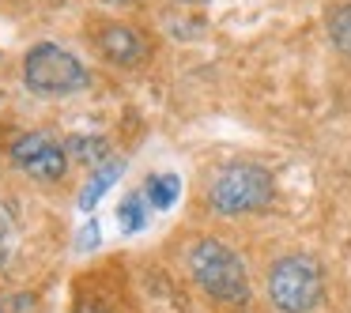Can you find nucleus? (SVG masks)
Here are the masks:
<instances>
[{
  "instance_id": "f257e3e1",
  "label": "nucleus",
  "mask_w": 351,
  "mask_h": 313,
  "mask_svg": "<svg viewBox=\"0 0 351 313\" xmlns=\"http://www.w3.org/2000/svg\"><path fill=\"white\" fill-rule=\"evenodd\" d=\"M189 268H193V279L219 302H245L250 298V279H245L238 253L227 249L223 242H215V238H204V242L193 245Z\"/></svg>"
},
{
  "instance_id": "f03ea898",
  "label": "nucleus",
  "mask_w": 351,
  "mask_h": 313,
  "mask_svg": "<svg viewBox=\"0 0 351 313\" xmlns=\"http://www.w3.org/2000/svg\"><path fill=\"white\" fill-rule=\"evenodd\" d=\"M276 185L272 174L265 166H253V162H238V166H227L208 189V200H212L215 212L223 215H242V212H257L272 200Z\"/></svg>"
},
{
  "instance_id": "7ed1b4c3",
  "label": "nucleus",
  "mask_w": 351,
  "mask_h": 313,
  "mask_svg": "<svg viewBox=\"0 0 351 313\" xmlns=\"http://www.w3.org/2000/svg\"><path fill=\"white\" fill-rule=\"evenodd\" d=\"M23 84L38 95H72L87 87V72L69 49L53 42H38L23 57Z\"/></svg>"
},
{
  "instance_id": "20e7f679",
  "label": "nucleus",
  "mask_w": 351,
  "mask_h": 313,
  "mask_svg": "<svg viewBox=\"0 0 351 313\" xmlns=\"http://www.w3.org/2000/svg\"><path fill=\"white\" fill-rule=\"evenodd\" d=\"M268 298L280 313H310L321 298V268L310 257H283L268 272Z\"/></svg>"
},
{
  "instance_id": "39448f33",
  "label": "nucleus",
  "mask_w": 351,
  "mask_h": 313,
  "mask_svg": "<svg viewBox=\"0 0 351 313\" xmlns=\"http://www.w3.org/2000/svg\"><path fill=\"white\" fill-rule=\"evenodd\" d=\"M12 162L38 181H57L69 170V147H61L46 132H27L12 144Z\"/></svg>"
},
{
  "instance_id": "423d86ee",
  "label": "nucleus",
  "mask_w": 351,
  "mask_h": 313,
  "mask_svg": "<svg viewBox=\"0 0 351 313\" xmlns=\"http://www.w3.org/2000/svg\"><path fill=\"white\" fill-rule=\"evenodd\" d=\"M99 46H102V53L117 64H136L140 57H144V42H140L129 27H106Z\"/></svg>"
},
{
  "instance_id": "0eeeda50",
  "label": "nucleus",
  "mask_w": 351,
  "mask_h": 313,
  "mask_svg": "<svg viewBox=\"0 0 351 313\" xmlns=\"http://www.w3.org/2000/svg\"><path fill=\"white\" fill-rule=\"evenodd\" d=\"M121 174H125V162L121 159H110V162H102V166H95L91 177H87V185L80 189V208H84V212H91V208L102 200V192H106Z\"/></svg>"
},
{
  "instance_id": "6e6552de",
  "label": "nucleus",
  "mask_w": 351,
  "mask_h": 313,
  "mask_svg": "<svg viewBox=\"0 0 351 313\" xmlns=\"http://www.w3.org/2000/svg\"><path fill=\"white\" fill-rule=\"evenodd\" d=\"M147 215H152V200H147L144 192H129V197L117 204V223H121V230H129V234H136V230L147 227Z\"/></svg>"
},
{
  "instance_id": "1a4fd4ad",
  "label": "nucleus",
  "mask_w": 351,
  "mask_h": 313,
  "mask_svg": "<svg viewBox=\"0 0 351 313\" xmlns=\"http://www.w3.org/2000/svg\"><path fill=\"white\" fill-rule=\"evenodd\" d=\"M178 192H182L178 174H152V177L144 181V197L152 200V208H159V212H167V208L174 204Z\"/></svg>"
},
{
  "instance_id": "9d476101",
  "label": "nucleus",
  "mask_w": 351,
  "mask_h": 313,
  "mask_svg": "<svg viewBox=\"0 0 351 313\" xmlns=\"http://www.w3.org/2000/svg\"><path fill=\"white\" fill-rule=\"evenodd\" d=\"M328 38L336 42V49L351 57V4H340V8L328 12Z\"/></svg>"
},
{
  "instance_id": "9b49d317",
  "label": "nucleus",
  "mask_w": 351,
  "mask_h": 313,
  "mask_svg": "<svg viewBox=\"0 0 351 313\" xmlns=\"http://www.w3.org/2000/svg\"><path fill=\"white\" fill-rule=\"evenodd\" d=\"M69 155H76V159H84V162H99L102 155H106V144H102L99 136H72Z\"/></svg>"
},
{
  "instance_id": "f8f14e48",
  "label": "nucleus",
  "mask_w": 351,
  "mask_h": 313,
  "mask_svg": "<svg viewBox=\"0 0 351 313\" xmlns=\"http://www.w3.org/2000/svg\"><path fill=\"white\" fill-rule=\"evenodd\" d=\"M31 298L27 295H8V298H0V313H31Z\"/></svg>"
},
{
  "instance_id": "ddd939ff",
  "label": "nucleus",
  "mask_w": 351,
  "mask_h": 313,
  "mask_svg": "<svg viewBox=\"0 0 351 313\" xmlns=\"http://www.w3.org/2000/svg\"><path fill=\"white\" fill-rule=\"evenodd\" d=\"M95 245H99V223H91V227H84V234H80L76 249H80V253H87V249H95Z\"/></svg>"
},
{
  "instance_id": "4468645a",
  "label": "nucleus",
  "mask_w": 351,
  "mask_h": 313,
  "mask_svg": "<svg viewBox=\"0 0 351 313\" xmlns=\"http://www.w3.org/2000/svg\"><path fill=\"white\" fill-rule=\"evenodd\" d=\"M80 313H102V310H99V305H87L84 302V305H80Z\"/></svg>"
},
{
  "instance_id": "2eb2a0df",
  "label": "nucleus",
  "mask_w": 351,
  "mask_h": 313,
  "mask_svg": "<svg viewBox=\"0 0 351 313\" xmlns=\"http://www.w3.org/2000/svg\"><path fill=\"white\" fill-rule=\"evenodd\" d=\"M185 4H204V0H185Z\"/></svg>"
}]
</instances>
